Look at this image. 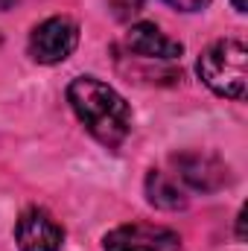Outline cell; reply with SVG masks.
<instances>
[{"instance_id":"11","label":"cell","mask_w":248,"mask_h":251,"mask_svg":"<svg viewBox=\"0 0 248 251\" xmlns=\"http://www.w3.org/2000/svg\"><path fill=\"white\" fill-rule=\"evenodd\" d=\"M231 3H234L237 12H246V0H231Z\"/></svg>"},{"instance_id":"6","label":"cell","mask_w":248,"mask_h":251,"mask_svg":"<svg viewBox=\"0 0 248 251\" xmlns=\"http://www.w3.org/2000/svg\"><path fill=\"white\" fill-rule=\"evenodd\" d=\"M15 243L21 251H62L64 231L47 210L29 207L15 225Z\"/></svg>"},{"instance_id":"2","label":"cell","mask_w":248,"mask_h":251,"mask_svg":"<svg viewBox=\"0 0 248 251\" xmlns=\"http://www.w3.org/2000/svg\"><path fill=\"white\" fill-rule=\"evenodd\" d=\"M198 79L225 100H246L248 88V50L237 38H222L198 56Z\"/></svg>"},{"instance_id":"8","label":"cell","mask_w":248,"mask_h":251,"mask_svg":"<svg viewBox=\"0 0 248 251\" xmlns=\"http://www.w3.org/2000/svg\"><path fill=\"white\" fill-rule=\"evenodd\" d=\"M146 196L161 210H181V207H187V196L184 190L178 187V181L170 178L167 173H158V170H152L146 176Z\"/></svg>"},{"instance_id":"3","label":"cell","mask_w":248,"mask_h":251,"mask_svg":"<svg viewBox=\"0 0 248 251\" xmlns=\"http://www.w3.org/2000/svg\"><path fill=\"white\" fill-rule=\"evenodd\" d=\"M79 44V26L76 21L56 15L38 24L29 35V56L38 64H59L64 62Z\"/></svg>"},{"instance_id":"9","label":"cell","mask_w":248,"mask_h":251,"mask_svg":"<svg viewBox=\"0 0 248 251\" xmlns=\"http://www.w3.org/2000/svg\"><path fill=\"white\" fill-rule=\"evenodd\" d=\"M108 9L117 21H131L143 9V0H108Z\"/></svg>"},{"instance_id":"7","label":"cell","mask_w":248,"mask_h":251,"mask_svg":"<svg viewBox=\"0 0 248 251\" xmlns=\"http://www.w3.org/2000/svg\"><path fill=\"white\" fill-rule=\"evenodd\" d=\"M125 47H128V53H134L140 59H152V62H173L184 53V47L175 38L164 35L149 21L131 24V29L125 32Z\"/></svg>"},{"instance_id":"4","label":"cell","mask_w":248,"mask_h":251,"mask_svg":"<svg viewBox=\"0 0 248 251\" xmlns=\"http://www.w3.org/2000/svg\"><path fill=\"white\" fill-rule=\"evenodd\" d=\"M105 251H181V237L164 225L131 222L105 234Z\"/></svg>"},{"instance_id":"1","label":"cell","mask_w":248,"mask_h":251,"mask_svg":"<svg viewBox=\"0 0 248 251\" xmlns=\"http://www.w3.org/2000/svg\"><path fill=\"white\" fill-rule=\"evenodd\" d=\"M67 102L85 128L108 149L120 146L131 131V108L123 97L94 76H79L67 85Z\"/></svg>"},{"instance_id":"5","label":"cell","mask_w":248,"mask_h":251,"mask_svg":"<svg viewBox=\"0 0 248 251\" xmlns=\"http://www.w3.org/2000/svg\"><path fill=\"white\" fill-rule=\"evenodd\" d=\"M175 178H181L196 193H216L228 184V167L210 152H181L173 158Z\"/></svg>"},{"instance_id":"10","label":"cell","mask_w":248,"mask_h":251,"mask_svg":"<svg viewBox=\"0 0 248 251\" xmlns=\"http://www.w3.org/2000/svg\"><path fill=\"white\" fill-rule=\"evenodd\" d=\"M167 3L181 9V12H198L201 6H207V0H167Z\"/></svg>"}]
</instances>
